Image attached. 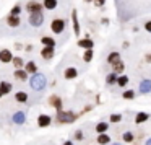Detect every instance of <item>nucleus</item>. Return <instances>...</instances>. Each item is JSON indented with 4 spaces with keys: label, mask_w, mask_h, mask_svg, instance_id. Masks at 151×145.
<instances>
[{
    "label": "nucleus",
    "mask_w": 151,
    "mask_h": 145,
    "mask_svg": "<svg viewBox=\"0 0 151 145\" xmlns=\"http://www.w3.org/2000/svg\"><path fill=\"white\" fill-rule=\"evenodd\" d=\"M31 88L34 90V91H42L44 88H46V83H47V80H46V77L42 75V73H33V77H31Z\"/></svg>",
    "instance_id": "1"
},
{
    "label": "nucleus",
    "mask_w": 151,
    "mask_h": 145,
    "mask_svg": "<svg viewBox=\"0 0 151 145\" xmlns=\"http://www.w3.org/2000/svg\"><path fill=\"white\" fill-rule=\"evenodd\" d=\"M80 114H75V112L72 111H57V122H60V124H70V122L76 121V117H78Z\"/></svg>",
    "instance_id": "2"
},
{
    "label": "nucleus",
    "mask_w": 151,
    "mask_h": 145,
    "mask_svg": "<svg viewBox=\"0 0 151 145\" xmlns=\"http://www.w3.org/2000/svg\"><path fill=\"white\" fill-rule=\"evenodd\" d=\"M65 20H62V18H54L52 21H50V31H52L54 34H62L63 31H65Z\"/></svg>",
    "instance_id": "3"
},
{
    "label": "nucleus",
    "mask_w": 151,
    "mask_h": 145,
    "mask_svg": "<svg viewBox=\"0 0 151 145\" xmlns=\"http://www.w3.org/2000/svg\"><path fill=\"white\" fill-rule=\"evenodd\" d=\"M28 23H29L33 28H39V26H42V23H44V15H42V12L29 13V18H28Z\"/></svg>",
    "instance_id": "4"
},
{
    "label": "nucleus",
    "mask_w": 151,
    "mask_h": 145,
    "mask_svg": "<svg viewBox=\"0 0 151 145\" xmlns=\"http://www.w3.org/2000/svg\"><path fill=\"white\" fill-rule=\"evenodd\" d=\"M42 2H37V0H29L26 4V12L28 13H36V12H42Z\"/></svg>",
    "instance_id": "5"
},
{
    "label": "nucleus",
    "mask_w": 151,
    "mask_h": 145,
    "mask_svg": "<svg viewBox=\"0 0 151 145\" xmlns=\"http://www.w3.org/2000/svg\"><path fill=\"white\" fill-rule=\"evenodd\" d=\"M55 47H50V46H44L42 49H41V57L46 60H52L54 56H55Z\"/></svg>",
    "instance_id": "6"
},
{
    "label": "nucleus",
    "mask_w": 151,
    "mask_h": 145,
    "mask_svg": "<svg viewBox=\"0 0 151 145\" xmlns=\"http://www.w3.org/2000/svg\"><path fill=\"white\" fill-rule=\"evenodd\" d=\"M52 124V117H50L49 114H39V117H37V125L39 127H49V125Z\"/></svg>",
    "instance_id": "7"
},
{
    "label": "nucleus",
    "mask_w": 151,
    "mask_h": 145,
    "mask_svg": "<svg viewBox=\"0 0 151 145\" xmlns=\"http://www.w3.org/2000/svg\"><path fill=\"white\" fill-rule=\"evenodd\" d=\"M12 121H13V124L23 125L24 122H26V112H24V111H18V112H15L13 117H12Z\"/></svg>",
    "instance_id": "8"
},
{
    "label": "nucleus",
    "mask_w": 151,
    "mask_h": 145,
    "mask_svg": "<svg viewBox=\"0 0 151 145\" xmlns=\"http://www.w3.org/2000/svg\"><path fill=\"white\" fill-rule=\"evenodd\" d=\"M72 23H73V31H75L76 36H80V31H81V28H80V21H78V12L73 8L72 10Z\"/></svg>",
    "instance_id": "9"
},
{
    "label": "nucleus",
    "mask_w": 151,
    "mask_h": 145,
    "mask_svg": "<svg viewBox=\"0 0 151 145\" xmlns=\"http://www.w3.org/2000/svg\"><path fill=\"white\" fill-rule=\"evenodd\" d=\"M12 59H13V54H12L10 49H2L0 51V62L2 64H10Z\"/></svg>",
    "instance_id": "10"
},
{
    "label": "nucleus",
    "mask_w": 151,
    "mask_h": 145,
    "mask_svg": "<svg viewBox=\"0 0 151 145\" xmlns=\"http://www.w3.org/2000/svg\"><path fill=\"white\" fill-rule=\"evenodd\" d=\"M78 46L81 49H93L94 47V41L91 38H81V39H78Z\"/></svg>",
    "instance_id": "11"
},
{
    "label": "nucleus",
    "mask_w": 151,
    "mask_h": 145,
    "mask_svg": "<svg viewBox=\"0 0 151 145\" xmlns=\"http://www.w3.org/2000/svg\"><path fill=\"white\" fill-rule=\"evenodd\" d=\"M49 103H50V106L52 108H55L57 111H60L62 109V106H63V103H62V98L60 96H57V95H52L49 98Z\"/></svg>",
    "instance_id": "12"
},
{
    "label": "nucleus",
    "mask_w": 151,
    "mask_h": 145,
    "mask_svg": "<svg viewBox=\"0 0 151 145\" xmlns=\"http://www.w3.org/2000/svg\"><path fill=\"white\" fill-rule=\"evenodd\" d=\"M140 93L141 95H148V93H151V80L145 78L140 82Z\"/></svg>",
    "instance_id": "13"
},
{
    "label": "nucleus",
    "mask_w": 151,
    "mask_h": 145,
    "mask_svg": "<svg viewBox=\"0 0 151 145\" xmlns=\"http://www.w3.org/2000/svg\"><path fill=\"white\" fill-rule=\"evenodd\" d=\"M78 77V70L75 69V67H68V69L63 70V78L65 80H73Z\"/></svg>",
    "instance_id": "14"
},
{
    "label": "nucleus",
    "mask_w": 151,
    "mask_h": 145,
    "mask_svg": "<svg viewBox=\"0 0 151 145\" xmlns=\"http://www.w3.org/2000/svg\"><path fill=\"white\" fill-rule=\"evenodd\" d=\"M7 25L10 28H18L21 25V20L20 17H15V15H8L7 17Z\"/></svg>",
    "instance_id": "15"
},
{
    "label": "nucleus",
    "mask_w": 151,
    "mask_h": 145,
    "mask_svg": "<svg viewBox=\"0 0 151 145\" xmlns=\"http://www.w3.org/2000/svg\"><path fill=\"white\" fill-rule=\"evenodd\" d=\"M23 69L28 72V75H33V73L37 72V65H36V62H34V60H28V62H24Z\"/></svg>",
    "instance_id": "16"
},
{
    "label": "nucleus",
    "mask_w": 151,
    "mask_h": 145,
    "mask_svg": "<svg viewBox=\"0 0 151 145\" xmlns=\"http://www.w3.org/2000/svg\"><path fill=\"white\" fill-rule=\"evenodd\" d=\"M111 67H112V72H114V73H117V75L124 73V70H125V64L122 62V60H117V62L111 64Z\"/></svg>",
    "instance_id": "17"
},
{
    "label": "nucleus",
    "mask_w": 151,
    "mask_h": 145,
    "mask_svg": "<svg viewBox=\"0 0 151 145\" xmlns=\"http://www.w3.org/2000/svg\"><path fill=\"white\" fill-rule=\"evenodd\" d=\"M13 75H15V78L20 80V82H26V80H28V72L24 69H17Z\"/></svg>",
    "instance_id": "18"
},
{
    "label": "nucleus",
    "mask_w": 151,
    "mask_h": 145,
    "mask_svg": "<svg viewBox=\"0 0 151 145\" xmlns=\"http://www.w3.org/2000/svg\"><path fill=\"white\" fill-rule=\"evenodd\" d=\"M28 99H29V96H28V93L26 91H17L15 93V101L17 103H28Z\"/></svg>",
    "instance_id": "19"
},
{
    "label": "nucleus",
    "mask_w": 151,
    "mask_h": 145,
    "mask_svg": "<svg viewBox=\"0 0 151 145\" xmlns=\"http://www.w3.org/2000/svg\"><path fill=\"white\" fill-rule=\"evenodd\" d=\"M57 5H59L57 0H42V7L46 8V10H55Z\"/></svg>",
    "instance_id": "20"
},
{
    "label": "nucleus",
    "mask_w": 151,
    "mask_h": 145,
    "mask_svg": "<svg viewBox=\"0 0 151 145\" xmlns=\"http://www.w3.org/2000/svg\"><path fill=\"white\" fill-rule=\"evenodd\" d=\"M96 142H98L99 145H107L109 142H111V137H109L106 132H102V134H98V138H96Z\"/></svg>",
    "instance_id": "21"
},
{
    "label": "nucleus",
    "mask_w": 151,
    "mask_h": 145,
    "mask_svg": "<svg viewBox=\"0 0 151 145\" xmlns=\"http://www.w3.org/2000/svg\"><path fill=\"white\" fill-rule=\"evenodd\" d=\"M148 119H150V114H148V112H138V114L135 116V124H143Z\"/></svg>",
    "instance_id": "22"
},
{
    "label": "nucleus",
    "mask_w": 151,
    "mask_h": 145,
    "mask_svg": "<svg viewBox=\"0 0 151 145\" xmlns=\"http://www.w3.org/2000/svg\"><path fill=\"white\" fill-rule=\"evenodd\" d=\"M117 60H120V54L117 52V51H112L111 54L107 56V64L111 65V64H114V62H117Z\"/></svg>",
    "instance_id": "23"
},
{
    "label": "nucleus",
    "mask_w": 151,
    "mask_h": 145,
    "mask_svg": "<svg viewBox=\"0 0 151 145\" xmlns=\"http://www.w3.org/2000/svg\"><path fill=\"white\" fill-rule=\"evenodd\" d=\"M115 85H119L120 88H125V86L128 85V77L127 75H122V73H120V75L117 77V83H115Z\"/></svg>",
    "instance_id": "24"
},
{
    "label": "nucleus",
    "mask_w": 151,
    "mask_h": 145,
    "mask_svg": "<svg viewBox=\"0 0 151 145\" xmlns=\"http://www.w3.org/2000/svg\"><path fill=\"white\" fill-rule=\"evenodd\" d=\"M41 43H42V46H50V47H55V39L50 36H44L41 38Z\"/></svg>",
    "instance_id": "25"
},
{
    "label": "nucleus",
    "mask_w": 151,
    "mask_h": 145,
    "mask_svg": "<svg viewBox=\"0 0 151 145\" xmlns=\"http://www.w3.org/2000/svg\"><path fill=\"white\" fill-rule=\"evenodd\" d=\"M12 83L10 82H0V90L4 91V95H8V93H12Z\"/></svg>",
    "instance_id": "26"
},
{
    "label": "nucleus",
    "mask_w": 151,
    "mask_h": 145,
    "mask_svg": "<svg viewBox=\"0 0 151 145\" xmlns=\"http://www.w3.org/2000/svg\"><path fill=\"white\" fill-rule=\"evenodd\" d=\"M93 57H94V51L93 49H85V54H83V60H85L86 64H89L93 60Z\"/></svg>",
    "instance_id": "27"
},
{
    "label": "nucleus",
    "mask_w": 151,
    "mask_h": 145,
    "mask_svg": "<svg viewBox=\"0 0 151 145\" xmlns=\"http://www.w3.org/2000/svg\"><path fill=\"white\" fill-rule=\"evenodd\" d=\"M94 129H96V132H98V134H102V132H107L109 124H107V122H98Z\"/></svg>",
    "instance_id": "28"
},
{
    "label": "nucleus",
    "mask_w": 151,
    "mask_h": 145,
    "mask_svg": "<svg viewBox=\"0 0 151 145\" xmlns=\"http://www.w3.org/2000/svg\"><path fill=\"white\" fill-rule=\"evenodd\" d=\"M12 64H13L15 69H23L24 67V60L21 59V57H13V59H12Z\"/></svg>",
    "instance_id": "29"
},
{
    "label": "nucleus",
    "mask_w": 151,
    "mask_h": 145,
    "mask_svg": "<svg viewBox=\"0 0 151 145\" xmlns=\"http://www.w3.org/2000/svg\"><path fill=\"white\" fill-rule=\"evenodd\" d=\"M117 73H109L107 77H106V83H107V85H115V83H117Z\"/></svg>",
    "instance_id": "30"
},
{
    "label": "nucleus",
    "mask_w": 151,
    "mask_h": 145,
    "mask_svg": "<svg viewBox=\"0 0 151 145\" xmlns=\"http://www.w3.org/2000/svg\"><path fill=\"white\" fill-rule=\"evenodd\" d=\"M122 140L127 142V144H132V142L135 140V135L132 134V132H124V134H122Z\"/></svg>",
    "instance_id": "31"
},
{
    "label": "nucleus",
    "mask_w": 151,
    "mask_h": 145,
    "mask_svg": "<svg viewBox=\"0 0 151 145\" xmlns=\"http://www.w3.org/2000/svg\"><path fill=\"white\" fill-rule=\"evenodd\" d=\"M122 98L124 99H133L135 98V91L133 90H125V91L122 93Z\"/></svg>",
    "instance_id": "32"
},
{
    "label": "nucleus",
    "mask_w": 151,
    "mask_h": 145,
    "mask_svg": "<svg viewBox=\"0 0 151 145\" xmlns=\"http://www.w3.org/2000/svg\"><path fill=\"white\" fill-rule=\"evenodd\" d=\"M20 13H21V7H20V5H15V7L10 10V15H15V17H20Z\"/></svg>",
    "instance_id": "33"
},
{
    "label": "nucleus",
    "mask_w": 151,
    "mask_h": 145,
    "mask_svg": "<svg viewBox=\"0 0 151 145\" xmlns=\"http://www.w3.org/2000/svg\"><path fill=\"white\" fill-rule=\"evenodd\" d=\"M109 121L111 122H120L122 121V114H111V117H109Z\"/></svg>",
    "instance_id": "34"
},
{
    "label": "nucleus",
    "mask_w": 151,
    "mask_h": 145,
    "mask_svg": "<svg viewBox=\"0 0 151 145\" xmlns=\"http://www.w3.org/2000/svg\"><path fill=\"white\" fill-rule=\"evenodd\" d=\"M93 4H94L98 8H101V7H104V5H106V0H93Z\"/></svg>",
    "instance_id": "35"
},
{
    "label": "nucleus",
    "mask_w": 151,
    "mask_h": 145,
    "mask_svg": "<svg viewBox=\"0 0 151 145\" xmlns=\"http://www.w3.org/2000/svg\"><path fill=\"white\" fill-rule=\"evenodd\" d=\"M143 28H145V31H146V33H151V20H148L146 23L143 25Z\"/></svg>",
    "instance_id": "36"
},
{
    "label": "nucleus",
    "mask_w": 151,
    "mask_h": 145,
    "mask_svg": "<svg viewBox=\"0 0 151 145\" xmlns=\"http://www.w3.org/2000/svg\"><path fill=\"white\" fill-rule=\"evenodd\" d=\"M75 138H76V140H83V132L81 130H76L75 132Z\"/></svg>",
    "instance_id": "37"
},
{
    "label": "nucleus",
    "mask_w": 151,
    "mask_h": 145,
    "mask_svg": "<svg viewBox=\"0 0 151 145\" xmlns=\"http://www.w3.org/2000/svg\"><path fill=\"white\" fill-rule=\"evenodd\" d=\"M24 49H26V51H28V52H31V51H33V46H31V44H28V46H26V47H24Z\"/></svg>",
    "instance_id": "38"
},
{
    "label": "nucleus",
    "mask_w": 151,
    "mask_h": 145,
    "mask_svg": "<svg viewBox=\"0 0 151 145\" xmlns=\"http://www.w3.org/2000/svg\"><path fill=\"white\" fill-rule=\"evenodd\" d=\"M145 60H146V62H151V54H148V56L145 57Z\"/></svg>",
    "instance_id": "39"
},
{
    "label": "nucleus",
    "mask_w": 151,
    "mask_h": 145,
    "mask_svg": "<svg viewBox=\"0 0 151 145\" xmlns=\"http://www.w3.org/2000/svg\"><path fill=\"white\" fill-rule=\"evenodd\" d=\"M15 47H17V49H18V51H20V49H21V47H23V46H21V44H20V43H17V44H15Z\"/></svg>",
    "instance_id": "40"
},
{
    "label": "nucleus",
    "mask_w": 151,
    "mask_h": 145,
    "mask_svg": "<svg viewBox=\"0 0 151 145\" xmlns=\"http://www.w3.org/2000/svg\"><path fill=\"white\" fill-rule=\"evenodd\" d=\"M63 145H73V142H72V140H67V142H65V144H63Z\"/></svg>",
    "instance_id": "41"
},
{
    "label": "nucleus",
    "mask_w": 151,
    "mask_h": 145,
    "mask_svg": "<svg viewBox=\"0 0 151 145\" xmlns=\"http://www.w3.org/2000/svg\"><path fill=\"white\" fill-rule=\"evenodd\" d=\"M145 145H151V138H148V140L145 142Z\"/></svg>",
    "instance_id": "42"
},
{
    "label": "nucleus",
    "mask_w": 151,
    "mask_h": 145,
    "mask_svg": "<svg viewBox=\"0 0 151 145\" xmlns=\"http://www.w3.org/2000/svg\"><path fill=\"white\" fill-rule=\"evenodd\" d=\"M83 2H86V4H93V0H83Z\"/></svg>",
    "instance_id": "43"
},
{
    "label": "nucleus",
    "mask_w": 151,
    "mask_h": 145,
    "mask_svg": "<svg viewBox=\"0 0 151 145\" xmlns=\"http://www.w3.org/2000/svg\"><path fill=\"white\" fill-rule=\"evenodd\" d=\"M2 96H4V91H2V90H0V98H2Z\"/></svg>",
    "instance_id": "44"
},
{
    "label": "nucleus",
    "mask_w": 151,
    "mask_h": 145,
    "mask_svg": "<svg viewBox=\"0 0 151 145\" xmlns=\"http://www.w3.org/2000/svg\"><path fill=\"white\" fill-rule=\"evenodd\" d=\"M114 145H120V144H114Z\"/></svg>",
    "instance_id": "45"
}]
</instances>
